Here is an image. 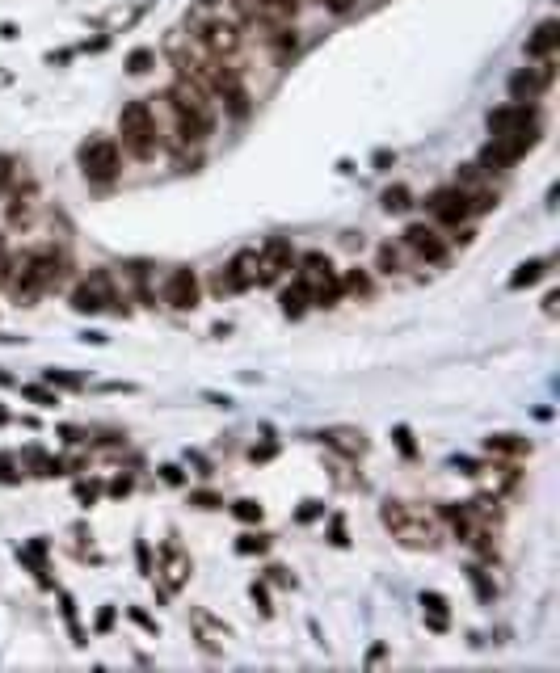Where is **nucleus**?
<instances>
[{
	"label": "nucleus",
	"mask_w": 560,
	"mask_h": 673,
	"mask_svg": "<svg viewBox=\"0 0 560 673\" xmlns=\"http://www.w3.org/2000/svg\"><path fill=\"white\" fill-rule=\"evenodd\" d=\"M97 493H102V484H97V480H89V484L80 480V484H76V497L85 501V505H93V501H97Z\"/></svg>",
	"instance_id": "e433bc0d"
},
{
	"label": "nucleus",
	"mask_w": 560,
	"mask_h": 673,
	"mask_svg": "<svg viewBox=\"0 0 560 673\" xmlns=\"http://www.w3.org/2000/svg\"><path fill=\"white\" fill-rule=\"evenodd\" d=\"M5 421H9V413H5V409H0V425H5Z\"/></svg>",
	"instance_id": "8fccbe9b"
},
{
	"label": "nucleus",
	"mask_w": 560,
	"mask_h": 673,
	"mask_svg": "<svg viewBox=\"0 0 560 673\" xmlns=\"http://www.w3.org/2000/svg\"><path fill=\"white\" fill-rule=\"evenodd\" d=\"M59 610H64V623L72 631V644H85V631H80V623H76V602L68 594H59Z\"/></svg>",
	"instance_id": "7c9ffc66"
},
{
	"label": "nucleus",
	"mask_w": 560,
	"mask_h": 673,
	"mask_svg": "<svg viewBox=\"0 0 560 673\" xmlns=\"http://www.w3.org/2000/svg\"><path fill=\"white\" fill-rule=\"evenodd\" d=\"M110 627H114V610L106 606V610H102V615H97V631H110Z\"/></svg>",
	"instance_id": "a18cd8bd"
},
{
	"label": "nucleus",
	"mask_w": 560,
	"mask_h": 673,
	"mask_svg": "<svg viewBox=\"0 0 560 673\" xmlns=\"http://www.w3.org/2000/svg\"><path fill=\"white\" fill-rule=\"evenodd\" d=\"M396 446H400V451H405V455H417V446H413V434L405 430V425H396Z\"/></svg>",
	"instance_id": "58836bf2"
},
{
	"label": "nucleus",
	"mask_w": 560,
	"mask_h": 673,
	"mask_svg": "<svg viewBox=\"0 0 560 673\" xmlns=\"http://www.w3.org/2000/svg\"><path fill=\"white\" fill-rule=\"evenodd\" d=\"M320 514H325V505H320V501H304V509H299V522H312Z\"/></svg>",
	"instance_id": "79ce46f5"
},
{
	"label": "nucleus",
	"mask_w": 560,
	"mask_h": 673,
	"mask_svg": "<svg viewBox=\"0 0 560 673\" xmlns=\"http://www.w3.org/2000/svg\"><path fill=\"white\" fill-rule=\"evenodd\" d=\"M232 514H236L240 522H249V526H253V522H262V518H266V509L245 497V501H236V505H232Z\"/></svg>",
	"instance_id": "2f4dec72"
},
{
	"label": "nucleus",
	"mask_w": 560,
	"mask_h": 673,
	"mask_svg": "<svg viewBox=\"0 0 560 673\" xmlns=\"http://www.w3.org/2000/svg\"><path fill=\"white\" fill-rule=\"evenodd\" d=\"M400 257H409V253L384 244V249H379V270H384V274H400Z\"/></svg>",
	"instance_id": "72a5a7b5"
},
{
	"label": "nucleus",
	"mask_w": 560,
	"mask_h": 673,
	"mask_svg": "<svg viewBox=\"0 0 560 673\" xmlns=\"http://www.w3.org/2000/svg\"><path fill=\"white\" fill-rule=\"evenodd\" d=\"M295 249H291V240L283 236H274L266 240L262 249H257V287H274V282H283L291 270H295Z\"/></svg>",
	"instance_id": "1a4fd4ad"
},
{
	"label": "nucleus",
	"mask_w": 560,
	"mask_h": 673,
	"mask_svg": "<svg viewBox=\"0 0 560 673\" xmlns=\"http://www.w3.org/2000/svg\"><path fill=\"white\" fill-rule=\"evenodd\" d=\"M9 194H13V198H9V207H5L9 228H30V219H34V190H26V194L9 190Z\"/></svg>",
	"instance_id": "5701e85b"
},
{
	"label": "nucleus",
	"mask_w": 560,
	"mask_h": 673,
	"mask_svg": "<svg viewBox=\"0 0 560 673\" xmlns=\"http://www.w3.org/2000/svg\"><path fill=\"white\" fill-rule=\"evenodd\" d=\"M413 207V194L405 190V186H392V190H384V211L388 215H405Z\"/></svg>",
	"instance_id": "bb28decb"
},
{
	"label": "nucleus",
	"mask_w": 560,
	"mask_h": 673,
	"mask_svg": "<svg viewBox=\"0 0 560 673\" xmlns=\"http://www.w3.org/2000/svg\"><path fill=\"white\" fill-rule=\"evenodd\" d=\"M472 476L485 484V493L489 497H502L510 493V488H518V472H514V463H493V467H472Z\"/></svg>",
	"instance_id": "aec40b11"
},
{
	"label": "nucleus",
	"mask_w": 560,
	"mask_h": 673,
	"mask_svg": "<svg viewBox=\"0 0 560 673\" xmlns=\"http://www.w3.org/2000/svg\"><path fill=\"white\" fill-rule=\"evenodd\" d=\"M535 144H539V135H531V131L489 135V144L480 148V160H476V165L485 169V173H506V169H514L518 160H523V156H527Z\"/></svg>",
	"instance_id": "39448f33"
},
{
	"label": "nucleus",
	"mask_w": 560,
	"mask_h": 673,
	"mask_svg": "<svg viewBox=\"0 0 560 673\" xmlns=\"http://www.w3.org/2000/svg\"><path fill=\"white\" fill-rule=\"evenodd\" d=\"M76 160L89 181H114L118 169H123V148H118L114 135H89L85 144H80Z\"/></svg>",
	"instance_id": "20e7f679"
},
{
	"label": "nucleus",
	"mask_w": 560,
	"mask_h": 673,
	"mask_svg": "<svg viewBox=\"0 0 560 673\" xmlns=\"http://www.w3.org/2000/svg\"><path fill=\"white\" fill-rule=\"evenodd\" d=\"M426 211H430V219L438 223V228H464L468 219H476V215H472V202L459 194L455 186L434 190V194L426 198Z\"/></svg>",
	"instance_id": "9b49d317"
},
{
	"label": "nucleus",
	"mask_w": 560,
	"mask_h": 673,
	"mask_svg": "<svg viewBox=\"0 0 560 673\" xmlns=\"http://www.w3.org/2000/svg\"><path fill=\"white\" fill-rule=\"evenodd\" d=\"M253 287H257V249H240L228 265H219L215 278H211L215 295H240V291H253Z\"/></svg>",
	"instance_id": "0eeeda50"
},
{
	"label": "nucleus",
	"mask_w": 560,
	"mask_h": 673,
	"mask_svg": "<svg viewBox=\"0 0 560 673\" xmlns=\"http://www.w3.org/2000/svg\"><path fill=\"white\" fill-rule=\"evenodd\" d=\"M110 303H118V282H114L110 270H93L89 278H80L72 287V308L76 312L97 316V312H106Z\"/></svg>",
	"instance_id": "423d86ee"
},
{
	"label": "nucleus",
	"mask_w": 560,
	"mask_h": 673,
	"mask_svg": "<svg viewBox=\"0 0 560 673\" xmlns=\"http://www.w3.org/2000/svg\"><path fill=\"white\" fill-rule=\"evenodd\" d=\"M548 274V261H523V265H518V274L510 278V291H523V287H531V282H539V278H544Z\"/></svg>",
	"instance_id": "393cba45"
},
{
	"label": "nucleus",
	"mask_w": 560,
	"mask_h": 673,
	"mask_svg": "<svg viewBox=\"0 0 560 673\" xmlns=\"http://www.w3.org/2000/svg\"><path fill=\"white\" fill-rule=\"evenodd\" d=\"M194 573V560L182 552V543L177 539H165L160 543V577H165V589L173 594V589H182Z\"/></svg>",
	"instance_id": "2eb2a0df"
},
{
	"label": "nucleus",
	"mask_w": 560,
	"mask_h": 673,
	"mask_svg": "<svg viewBox=\"0 0 560 673\" xmlns=\"http://www.w3.org/2000/svg\"><path fill=\"white\" fill-rule=\"evenodd\" d=\"M552 85H556V59H544V64H531L518 76H510V97L514 101H539Z\"/></svg>",
	"instance_id": "4468645a"
},
{
	"label": "nucleus",
	"mask_w": 560,
	"mask_h": 673,
	"mask_svg": "<svg viewBox=\"0 0 560 673\" xmlns=\"http://www.w3.org/2000/svg\"><path fill=\"white\" fill-rule=\"evenodd\" d=\"M493 173H485L480 165H459L455 169V190L472 202V215H489L497 207V190H493Z\"/></svg>",
	"instance_id": "9d476101"
},
{
	"label": "nucleus",
	"mask_w": 560,
	"mask_h": 673,
	"mask_svg": "<svg viewBox=\"0 0 560 673\" xmlns=\"http://www.w3.org/2000/svg\"><path fill=\"white\" fill-rule=\"evenodd\" d=\"M22 396L34 400L38 409H55V404H59V392H51V383H26Z\"/></svg>",
	"instance_id": "a878e982"
},
{
	"label": "nucleus",
	"mask_w": 560,
	"mask_h": 673,
	"mask_svg": "<svg viewBox=\"0 0 560 673\" xmlns=\"http://www.w3.org/2000/svg\"><path fill=\"white\" fill-rule=\"evenodd\" d=\"M510 131H544V114L535 101H506V106L489 110V135H510Z\"/></svg>",
	"instance_id": "6e6552de"
},
{
	"label": "nucleus",
	"mask_w": 560,
	"mask_h": 673,
	"mask_svg": "<svg viewBox=\"0 0 560 673\" xmlns=\"http://www.w3.org/2000/svg\"><path fill=\"white\" fill-rule=\"evenodd\" d=\"M249 594H253L257 610H262V615H270V594H266V585H253V589H249Z\"/></svg>",
	"instance_id": "a19ab883"
},
{
	"label": "nucleus",
	"mask_w": 560,
	"mask_h": 673,
	"mask_svg": "<svg viewBox=\"0 0 560 673\" xmlns=\"http://www.w3.org/2000/svg\"><path fill=\"white\" fill-rule=\"evenodd\" d=\"M190 505H198V509H219L224 501H219L215 493H190Z\"/></svg>",
	"instance_id": "4c0bfd02"
},
{
	"label": "nucleus",
	"mask_w": 560,
	"mask_h": 673,
	"mask_svg": "<svg viewBox=\"0 0 560 673\" xmlns=\"http://www.w3.org/2000/svg\"><path fill=\"white\" fill-rule=\"evenodd\" d=\"M485 455L502 459V463H523V459H531V442L523 434H489L485 438Z\"/></svg>",
	"instance_id": "f3484780"
},
{
	"label": "nucleus",
	"mask_w": 560,
	"mask_h": 673,
	"mask_svg": "<svg viewBox=\"0 0 560 673\" xmlns=\"http://www.w3.org/2000/svg\"><path fill=\"white\" fill-rule=\"evenodd\" d=\"M17 186V156L13 152H0V198Z\"/></svg>",
	"instance_id": "c85d7f7f"
},
{
	"label": "nucleus",
	"mask_w": 560,
	"mask_h": 673,
	"mask_svg": "<svg viewBox=\"0 0 560 673\" xmlns=\"http://www.w3.org/2000/svg\"><path fill=\"white\" fill-rule=\"evenodd\" d=\"M135 556H139V573H144V577H152V556H148V543H144V539H139Z\"/></svg>",
	"instance_id": "ea45409f"
},
{
	"label": "nucleus",
	"mask_w": 560,
	"mask_h": 673,
	"mask_svg": "<svg viewBox=\"0 0 560 673\" xmlns=\"http://www.w3.org/2000/svg\"><path fill=\"white\" fill-rule=\"evenodd\" d=\"M236 9L249 17H266V22H295L299 0H236Z\"/></svg>",
	"instance_id": "6ab92c4d"
},
{
	"label": "nucleus",
	"mask_w": 560,
	"mask_h": 673,
	"mask_svg": "<svg viewBox=\"0 0 560 673\" xmlns=\"http://www.w3.org/2000/svg\"><path fill=\"white\" fill-rule=\"evenodd\" d=\"M379 522L392 530V539H396L400 547H413V552H430V547H438V535H443L438 509L400 501V497H392V501L379 505Z\"/></svg>",
	"instance_id": "f257e3e1"
},
{
	"label": "nucleus",
	"mask_w": 560,
	"mask_h": 673,
	"mask_svg": "<svg viewBox=\"0 0 560 673\" xmlns=\"http://www.w3.org/2000/svg\"><path fill=\"white\" fill-rule=\"evenodd\" d=\"M17 467H22V455H0V484H22V472H17Z\"/></svg>",
	"instance_id": "f704fd0d"
},
{
	"label": "nucleus",
	"mask_w": 560,
	"mask_h": 673,
	"mask_svg": "<svg viewBox=\"0 0 560 673\" xmlns=\"http://www.w3.org/2000/svg\"><path fill=\"white\" fill-rule=\"evenodd\" d=\"M118 148H123L131 160H156L160 152V131L148 101H127L123 114H118Z\"/></svg>",
	"instance_id": "f03ea898"
},
{
	"label": "nucleus",
	"mask_w": 560,
	"mask_h": 673,
	"mask_svg": "<svg viewBox=\"0 0 560 673\" xmlns=\"http://www.w3.org/2000/svg\"><path fill=\"white\" fill-rule=\"evenodd\" d=\"M468 581H472V589H476V598H480V602H493V598H497L493 573H489L485 564H472V568H468Z\"/></svg>",
	"instance_id": "b1692460"
},
{
	"label": "nucleus",
	"mask_w": 560,
	"mask_h": 673,
	"mask_svg": "<svg viewBox=\"0 0 560 673\" xmlns=\"http://www.w3.org/2000/svg\"><path fill=\"white\" fill-rule=\"evenodd\" d=\"M320 442H325L329 451H337L342 459H358V455H367V438H363V430H350V425H333V430L320 434Z\"/></svg>",
	"instance_id": "a211bd4d"
},
{
	"label": "nucleus",
	"mask_w": 560,
	"mask_h": 673,
	"mask_svg": "<svg viewBox=\"0 0 560 673\" xmlns=\"http://www.w3.org/2000/svg\"><path fill=\"white\" fill-rule=\"evenodd\" d=\"M295 278L308 287L312 308H333V303L342 299V278H337L333 261H329L325 253H304V257H295Z\"/></svg>",
	"instance_id": "7ed1b4c3"
},
{
	"label": "nucleus",
	"mask_w": 560,
	"mask_h": 673,
	"mask_svg": "<svg viewBox=\"0 0 560 673\" xmlns=\"http://www.w3.org/2000/svg\"><path fill=\"white\" fill-rule=\"evenodd\" d=\"M400 249H405L413 261H447V240L438 236V228H430V223H409L405 232H400Z\"/></svg>",
	"instance_id": "f8f14e48"
},
{
	"label": "nucleus",
	"mask_w": 560,
	"mask_h": 673,
	"mask_svg": "<svg viewBox=\"0 0 560 673\" xmlns=\"http://www.w3.org/2000/svg\"><path fill=\"white\" fill-rule=\"evenodd\" d=\"M43 383H51V387H72V392L80 387V379H76V375H64V371H47Z\"/></svg>",
	"instance_id": "c9c22d12"
},
{
	"label": "nucleus",
	"mask_w": 560,
	"mask_h": 673,
	"mask_svg": "<svg viewBox=\"0 0 560 673\" xmlns=\"http://www.w3.org/2000/svg\"><path fill=\"white\" fill-rule=\"evenodd\" d=\"M131 619H135L139 627H144V631H156V623H152V619L144 615V610H131Z\"/></svg>",
	"instance_id": "de8ad7c7"
},
{
	"label": "nucleus",
	"mask_w": 560,
	"mask_h": 673,
	"mask_svg": "<svg viewBox=\"0 0 560 673\" xmlns=\"http://www.w3.org/2000/svg\"><path fill=\"white\" fill-rule=\"evenodd\" d=\"M270 581H274V585H291V577H287V568H278V564H274V568H270Z\"/></svg>",
	"instance_id": "49530a36"
},
{
	"label": "nucleus",
	"mask_w": 560,
	"mask_h": 673,
	"mask_svg": "<svg viewBox=\"0 0 560 673\" xmlns=\"http://www.w3.org/2000/svg\"><path fill=\"white\" fill-rule=\"evenodd\" d=\"M266 547H270L266 535H240V539H236V552H240V556H262Z\"/></svg>",
	"instance_id": "473e14b6"
},
{
	"label": "nucleus",
	"mask_w": 560,
	"mask_h": 673,
	"mask_svg": "<svg viewBox=\"0 0 560 673\" xmlns=\"http://www.w3.org/2000/svg\"><path fill=\"white\" fill-rule=\"evenodd\" d=\"M329 539L337 543V547H346L350 539H346V526H342V518H333V530H329Z\"/></svg>",
	"instance_id": "37998d69"
},
{
	"label": "nucleus",
	"mask_w": 560,
	"mask_h": 673,
	"mask_svg": "<svg viewBox=\"0 0 560 673\" xmlns=\"http://www.w3.org/2000/svg\"><path fill=\"white\" fill-rule=\"evenodd\" d=\"M560 51V22L556 17H544V22L535 26V34L527 38V59L531 64H544V59H556Z\"/></svg>",
	"instance_id": "dca6fc26"
},
{
	"label": "nucleus",
	"mask_w": 560,
	"mask_h": 673,
	"mask_svg": "<svg viewBox=\"0 0 560 673\" xmlns=\"http://www.w3.org/2000/svg\"><path fill=\"white\" fill-rule=\"evenodd\" d=\"M422 619H426V627L430 631H451V606H447V598L443 594H434V589H426L422 594Z\"/></svg>",
	"instance_id": "412c9836"
},
{
	"label": "nucleus",
	"mask_w": 560,
	"mask_h": 673,
	"mask_svg": "<svg viewBox=\"0 0 560 673\" xmlns=\"http://www.w3.org/2000/svg\"><path fill=\"white\" fill-rule=\"evenodd\" d=\"M278 303H283V316H291V320H299V316H308V308H312V295H308V287L299 278H291L287 287H283V295H278Z\"/></svg>",
	"instance_id": "4be33fe9"
},
{
	"label": "nucleus",
	"mask_w": 560,
	"mask_h": 673,
	"mask_svg": "<svg viewBox=\"0 0 560 673\" xmlns=\"http://www.w3.org/2000/svg\"><path fill=\"white\" fill-rule=\"evenodd\" d=\"M152 64H156V51H148V47H139V51L127 55V72H131V76H148Z\"/></svg>",
	"instance_id": "c756f323"
},
{
	"label": "nucleus",
	"mask_w": 560,
	"mask_h": 673,
	"mask_svg": "<svg viewBox=\"0 0 560 673\" xmlns=\"http://www.w3.org/2000/svg\"><path fill=\"white\" fill-rule=\"evenodd\" d=\"M160 472H165V480H169V484H182V480H186L182 472H177V467H160Z\"/></svg>",
	"instance_id": "09e8293b"
},
{
	"label": "nucleus",
	"mask_w": 560,
	"mask_h": 673,
	"mask_svg": "<svg viewBox=\"0 0 560 673\" xmlns=\"http://www.w3.org/2000/svg\"><path fill=\"white\" fill-rule=\"evenodd\" d=\"M198 295H203V287H198V274L190 270V265H177V270H169L160 299H165L173 312H194L198 308Z\"/></svg>",
	"instance_id": "ddd939ff"
},
{
	"label": "nucleus",
	"mask_w": 560,
	"mask_h": 673,
	"mask_svg": "<svg viewBox=\"0 0 560 673\" xmlns=\"http://www.w3.org/2000/svg\"><path fill=\"white\" fill-rule=\"evenodd\" d=\"M337 278H342V295H371V278L363 270H346Z\"/></svg>",
	"instance_id": "cd10ccee"
},
{
	"label": "nucleus",
	"mask_w": 560,
	"mask_h": 673,
	"mask_svg": "<svg viewBox=\"0 0 560 673\" xmlns=\"http://www.w3.org/2000/svg\"><path fill=\"white\" fill-rule=\"evenodd\" d=\"M110 493H114V497H127V493H131V476H118V480L110 484Z\"/></svg>",
	"instance_id": "c03bdc74"
}]
</instances>
